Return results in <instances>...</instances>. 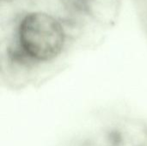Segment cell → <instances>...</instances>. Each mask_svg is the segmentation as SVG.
Returning a JSON list of instances; mask_svg holds the SVG:
<instances>
[{
  "instance_id": "cell-1",
  "label": "cell",
  "mask_w": 147,
  "mask_h": 146,
  "mask_svg": "<svg viewBox=\"0 0 147 146\" xmlns=\"http://www.w3.org/2000/svg\"><path fill=\"white\" fill-rule=\"evenodd\" d=\"M18 40L24 52L33 59L47 62L57 58L65 42L61 23L53 15L35 11L26 15L18 27Z\"/></svg>"
}]
</instances>
